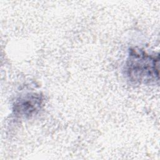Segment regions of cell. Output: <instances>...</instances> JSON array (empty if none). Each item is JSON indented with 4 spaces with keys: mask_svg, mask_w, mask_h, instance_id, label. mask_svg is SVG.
Returning a JSON list of instances; mask_svg holds the SVG:
<instances>
[{
    "mask_svg": "<svg viewBox=\"0 0 160 160\" xmlns=\"http://www.w3.org/2000/svg\"><path fill=\"white\" fill-rule=\"evenodd\" d=\"M159 54H151L144 50L133 48L124 66L127 79L134 84H154L159 81Z\"/></svg>",
    "mask_w": 160,
    "mask_h": 160,
    "instance_id": "obj_1",
    "label": "cell"
},
{
    "mask_svg": "<svg viewBox=\"0 0 160 160\" xmlns=\"http://www.w3.org/2000/svg\"><path fill=\"white\" fill-rule=\"evenodd\" d=\"M43 99L39 94L26 93L18 98L12 106L15 116L21 118H31L37 114L42 106Z\"/></svg>",
    "mask_w": 160,
    "mask_h": 160,
    "instance_id": "obj_2",
    "label": "cell"
}]
</instances>
